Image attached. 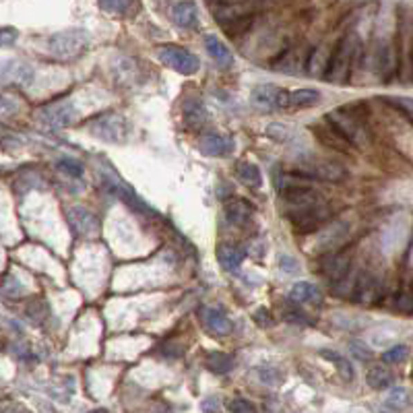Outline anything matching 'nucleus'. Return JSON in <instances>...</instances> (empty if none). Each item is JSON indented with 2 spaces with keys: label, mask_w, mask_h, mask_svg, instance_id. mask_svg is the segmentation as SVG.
Here are the masks:
<instances>
[{
  "label": "nucleus",
  "mask_w": 413,
  "mask_h": 413,
  "mask_svg": "<svg viewBox=\"0 0 413 413\" xmlns=\"http://www.w3.org/2000/svg\"><path fill=\"white\" fill-rule=\"evenodd\" d=\"M410 403H412V397H410L407 389H401V387L393 389L389 393V397L385 399V407H389V410H405Z\"/></svg>",
  "instance_id": "30"
},
{
  "label": "nucleus",
  "mask_w": 413,
  "mask_h": 413,
  "mask_svg": "<svg viewBox=\"0 0 413 413\" xmlns=\"http://www.w3.org/2000/svg\"><path fill=\"white\" fill-rule=\"evenodd\" d=\"M320 102V93L316 89H295L285 91V104L283 110H306Z\"/></svg>",
  "instance_id": "19"
},
{
  "label": "nucleus",
  "mask_w": 413,
  "mask_h": 413,
  "mask_svg": "<svg viewBox=\"0 0 413 413\" xmlns=\"http://www.w3.org/2000/svg\"><path fill=\"white\" fill-rule=\"evenodd\" d=\"M199 318L203 322V327L217 337L230 335L234 331V322L230 320V316H226V312H221L219 308L213 306H201L199 310Z\"/></svg>",
  "instance_id": "12"
},
{
  "label": "nucleus",
  "mask_w": 413,
  "mask_h": 413,
  "mask_svg": "<svg viewBox=\"0 0 413 413\" xmlns=\"http://www.w3.org/2000/svg\"><path fill=\"white\" fill-rule=\"evenodd\" d=\"M228 410L230 412H257V407L248 401V399H234V401H230V405H228Z\"/></svg>",
  "instance_id": "37"
},
{
  "label": "nucleus",
  "mask_w": 413,
  "mask_h": 413,
  "mask_svg": "<svg viewBox=\"0 0 413 413\" xmlns=\"http://www.w3.org/2000/svg\"><path fill=\"white\" fill-rule=\"evenodd\" d=\"M91 135L100 140H106V143H114V145H120V143H127V138L131 135V127L127 122L125 116L120 114H106V116H100L91 122Z\"/></svg>",
  "instance_id": "4"
},
{
  "label": "nucleus",
  "mask_w": 413,
  "mask_h": 413,
  "mask_svg": "<svg viewBox=\"0 0 413 413\" xmlns=\"http://www.w3.org/2000/svg\"><path fill=\"white\" fill-rule=\"evenodd\" d=\"M279 267H281V271H285V273H297L300 263H297L295 259H291V257H281V259H279Z\"/></svg>",
  "instance_id": "38"
},
{
  "label": "nucleus",
  "mask_w": 413,
  "mask_h": 413,
  "mask_svg": "<svg viewBox=\"0 0 413 413\" xmlns=\"http://www.w3.org/2000/svg\"><path fill=\"white\" fill-rule=\"evenodd\" d=\"M98 4L102 10L110 15H118V17H133L140 8L138 0H98Z\"/></svg>",
  "instance_id": "24"
},
{
  "label": "nucleus",
  "mask_w": 413,
  "mask_h": 413,
  "mask_svg": "<svg viewBox=\"0 0 413 413\" xmlns=\"http://www.w3.org/2000/svg\"><path fill=\"white\" fill-rule=\"evenodd\" d=\"M349 267H351V259L339 255V257H333V259L327 263L324 273H327V277H329L333 283H341V281H345V277L349 275Z\"/></svg>",
  "instance_id": "25"
},
{
  "label": "nucleus",
  "mask_w": 413,
  "mask_h": 413,
  "mask_svg": "<svg viewBox=\"0 0 413 413\" xmlns=\"http://www.w3.org/2000/svg\"><path fill=\"white\" fill-rule=\"evenodd\" d=\"M199 149L207 157H228L236 149V140L230 135H205L199 138Z\"/></svg>",
  "instance_id": "13"
},
{
  "label": "nucleus",
  "mask_w": 413,
  "mask_h": 413,
  "mask_svg": "<svg viewBox=\"0 0 413 413\" xmlns=\"http://www.w3.org/2000/svg\"><path fill=\"white\" fill-rule=\"evenodd\" d=\"M87 46H89V35L81 29H66L54 33L46 44L48 54L58 60H75L87 50Z\"/></svg>",
  "instance_id": "2"
},
{
  "label": "nucleus",
  "mask_w": 413,
  "mask_h": 413,
  "mask_svg": "<svg viewBox=\"0 0 413 413\" xmlns=\"http://www.w3.org/2000/svg\"><path fill=\"white\" fill-rule=\"evenodd\" d=\"M393 308L401 314H413V291L407 289V291H401L397 297H395V304Z\"/></svg>",
  "instance_id": "33"
},
{
  "label": "nucleus",
  "mask_w": 413,
  "mask_h": 413,
  "mask_svg": "<svg viewBox=\"0 0 413 413\" xmlns=\"http://www.w3.org/2000/svg\"><path fill=\"white\" fill-rule=\"evenodd\" d=\"M169 15H172V21H174L178 27H182V29H192V27L199 25V12H196L194 2H190V0H180V2H176V4L172 6Z\"/></svg>",
  "instance_id": "18"
},
{
  "label": "nucleus",
  "mask_w": 413,
  "mask_h": 413,
  "mask_svg": "<svg viewBox=\"0 0 413 413\" xmlns=\"http://www.w3.org/2000/svg\"><path fill=\"white\" fill-rule=\"evenodd\" d=\"M366 383L374 391H385V389H389L395 383V376L385 366H374V368H370V372L366 376Z\"/></svg>",
  "instance_id": "26"
},
{
  "label": "nucleus",
  "mask_w": 413,
  "mask_h": 413,
  "mask_svg": "<svg viewBox=\"0 0 413 413\" xmlns=\"http://www.w3.org/2000/svg\"><path fill=\"white\" fill-rule=\"evenodd\" d=\"M25 293V287L17 281V279H4V283H2V295L4 297H8V300H17L19 295H23Z\"/></svg>",
  "instance_id": "36"
},
{
  "label": "nucleus",
  "mask_w": 413,
  "mask_h": 413,
  "mask_svg": "<svg viewBox=\"0 0 413 413\" xmlns=\"http://www.w3.org/2000/svg\"><path fill=\"white\" fill-rule=\"evenodd\" d=\"M182 118H184V125L192 131H201L205 125H207V108L203 104V100H184L182 104Z\"/></svg>",
  "instance_id": "16"
},
{
  "label": "nucleus",
  "mask_w": 413,
  "mask_h": 413,
  "mask_svg": "<svg viewBox=\"0 0 413 413\" xmlns=\"http://www.w3.org/2000/svg\"><path fill=\"white\" fill-rule=\"evenodd\" d=\"M246 250L234 244H219L217 246V261L226 271H238V267L244 263Z\"/></svg>",
  "instance_id": "22"
},
{
  "label": "nucleus",
  "mask_w": 413,
  "mask_h": 413,
  "mask_svg": "<svg viewBox=\"0 0 413 413\" xmlns=\"http://www.w3.org/2000/svg\"><path fill=\"white\" fill-rule=\"evenodd\" d=\"M378 293H380V281L372 273L364 271L354 283L351 300L356 304H368L370 300H378Z\"/></svg>",
  "instance_id": "14"
},
{
  "label": "nucleus",
  "mask_w": 413,
  "mask_h": 413,
  "mask_svg": "<svg viewBox=\"0 0 413 413\" xmlns=\"http://www.w3.org/2000/svg\"><path fill=\"white\" fill-rule=\"evenodd\" d=\"M77 112L71 102H52L37 110V120L50 129H66L75 122Z\"/></svg>",
  "instance_id": "8"
},
{
  "label": "nucleus",
  "mask_w": 413,
  "mask_h": 413,
  "mask_svg": "<svg viewBox=\"0 0 413 413\" xmlns=\"http://www.w3.org/2000/svg\"><path fill=\"white\" fill-rule=\"evenodd\" d=\"M217 412L219 410V405H217V399H209V401H205L203 403V412Z\"/></svg>",
  "instance_id": "41"
},
{
  "label": "nucleus",
  "mask_w": 413,
  "mask_h": 413,
  "mask_svg": "<svg viewBox=\"0 0 413 413\" xmlns=\"http://www.w3.org/2000/svg\"><path fill=\"white\" fill-rule=\"evenodd\" d=\"M236 174H238L240 182H242V184H246V186L259 188V186L263 184L261 169H259L255 163H250V161H240V163H238V169H236Z\"/></svg>",
  "instance_id": "27"
},
{
  "label": "nucleus",
  "mask_w": 413,
  "mask_h": 413,
  "mask_svg": "<svg viewBox=\"0 0 413 413\" xmlns=\"http://www.w3.org/2000/svg\"><path fill=\"white\" fill-rule=\"evenodd\" d=\"M250 104L265 114H271L277 110H283L285 104V89L277 87L273 83H265V85H257L250 93Z\"/></svg>",
  "instance_id": "9"
},
{
  "label": "nucleus",
  "mask_w": 413,
  "mask_h": 413,
  "mask_svg": "<svg viewBox=\"0 0 413 413\" xmlns=\"http://www.w3.org/2000/svg\"><path fill=\"white\" fill-rule=\"evenodd\" d=\"M395 64H397V54H395V46L391 42H383L376 48V71L380 75L383 81H391V77L395 75Z\"/></svg>",
  "instance_id": "17"
},
{
  "label": "nucleus",
  "mask_w": 413,
  "mask_h": 413,
  "mask_svg": "<svg viewBox=\"0 0 413 413\" xmlns=\"http://www.w3.org/2000/svg\"><path fill=\"white\" fill-rule=\"evenodd\" d=\"M293 172L306 180H320V182H341L345 178L343 165L333 163V161H320V159L297 163Z\"/></svg>",
  "instance_id": "7"
},
{
  "label": "nucleus",
  "mask_w": 413,
  "mask_h": 413,
  "mask_svg": "<svg viewBox=\"0 0 413 413\" xmlns=\"http://www.w3.org/2000/svg\"><path fill=\"white\" fill-rule=\"evenodd\" d=\"M318 354H320V358H324V360L333 362V364L337 366V370H339L347 380H351V378H354V368H351V364H349L341 354H337V351H327V349H320Z\"/></svg>",
  "instance_id": "29"
},
{
  "label": "nucleus",
  "mask_w": 413,
  "mask_h": 413,
  "mask_svg": "<svg viewBox=\"0 0 413 413\" xmlns=\"http://www.w3.org/2000/svg\"><path fill=\"white\" fill-rule=\"evenodd\" d=\"M66 221L79 238H95L100 234V221L95 213H91L85 207L66 209Z\"/></svg>",
  "instance_id": "10"
},
{
  "label": "nucleus",
  "mask_w": 413,
  "mask_h": 413,
  "mask_svg": "<svg viewBox=\"0 0 413 413\" xmlns=\"http://www.w3.org/2000/svg\"><path fill=\"white\" fill-rule=\"evenodd\" d=\"M291 219V228L293 232L302 234V236H308V234H314L322 228L324 221H329V207L324 205V201L316 203V205H310V207H304L291 215H287Z\"/></svg>",
  "instance_id": "5"
},
{
  "label": "nucleus",
  "mask_w": 413,
  "mask_h": 413,
  "mask_svg": "<svg viewBox=\"0 0 413 413\" xmlns=\"http://www.w3.org/2000/svg\"><path fill=\"white\" fill-rule=\"evenodd\" d=\"M56 167H58L62 174H68V176H73V178L83 176V165H81L77 159H73V157H62V159H58V161H56Z\"/></svg>",
  "instance_id": "32"
},
{
  "label": "nucleus",
  "mask_w": 413,
  "mask_h": 413,
  "mask_svg": "<svg viewBox=\"0 0 413 413\" xmlns=\"http://www.w3.org/2000/svg\"><path fill=\"white\" fill-rule=\"evenodd\" d=\"M15 39H17V29L4 27V29H2V46H8V44H12Z\"/></svg>",
  "instance_id": "40"
},
{
  "label": "nucleus",
  "mask_w": 413,
  "mask_h": 413,
  "mask_svg": "<svg viewBox=\"0 0 413 413\" xmlns=\"http://www.w3.org/2000/svg\"><path fill=\"white\" fill-rule=\"evenodd\" d=\"M407 356H410V347H407V345H393V347H389L380 358H383V362H387V364H401V362L407 360Z\"/></svg>",
  "instance_id": "31"
},
{
  "label": "nucleus",
  "mask_w": 413,
  "mask_h": 413,
  "mask_svg": "<svg viewBox=\"0 0 413 413\" xmlns=\"http://www.w3.org/2000/svg\"><path fill=\"white\" fill-rule=\"evenodd\" d=\"M349 351H351L360 362H368V360L374 358V351H372L364 341H358V339L349 341Z\"/></svg>",
  "instance_id": "34"
},
{
  "label": "nucleus",
  "mask_w": 413,
  "mask_h": 413,
  "mask_svg": "<svg viewBox=\"0 0 413 413\" xmlns=\"http://www.w3.org/2000/svg\"><path fill=\"white\" fill-rule=\"evenodd\" d=\"M157 58L165 66H169L172 71H176L180 75H194L199 71V66H201L199 58L192 52H188L186 48L174 46V44L157 48Z\"/></svg>",
  "instance_id": "6"
},
{
  "label": "nucleus",
  "mask_w": 413,
  "mask_h": 413,
  "mask_svg": "<svg viewBox=\"0 0 413 413\" xmlns=\"http://www.w3.org/2000/svg\"><path fill=\"white\" fill-rule=\"evenodd\" d=\"M358 52H360V37L356 33L345 35L335 46V50L331 52V58L327 60L324 79L331 81V83H337V85L345 83L349 73H351V66H354Z\"/></svg>",
  "instance_id": "1"
},
{
  "label": "nucleus",
  "mask_w": 413,
  "mask_h": 413,
  "mask_svg": "<svg viewBox=\"0 0 413 413\" xmlns=\"http://www.w3.org/2000/svg\"><path fill=\"white\" fill-rule=\"evenodd\" d=\"M327 120L347 138L354 147H366L368 140H370V135L364 127V122L358 118V116H351L349 110L345 108H339L331 114H327Z\"/></svg>",
  "instance_id": "3"
},
{
  "label": "nucleus",
  "mask_w": 413,
  "mask_h": 413,
  "mask_svg": "<svg viewBox=\"0 0 413 413\" xmlns=\"http://www.w3.org/2000/svg\"><path fill=\"white\" fill-rule=\"evenodd\" d=\"M255 320H257L259 324H263V327H271V324H273V320L269 318V310H265V308L257 310V314H255Z\"/></svg>",
  "instance_id": "39"
},
{
  "label": "nucleus",
  "mask_w": 413,
  "mask_h": 413,
  "mask_svg": "<svg viewBox=\"0 0 413 413\" xmlns=\"http://www.w3.org/2000/svg\"><path fill=\"white\" fill-rule=\"evenodd\" d=\"M253 213H255V209L250 207V203H246L242 199L230 201L226 205V219L234 226H240V228H244L253 219Z\"/></svg>",
  "instance_id": "23"
},
{
  "label": "nucleus",
  "mask_w": 413,
  "mask_h": 413,
  "mask_svg": "<svg viewBox=\"0 0 413 413\" xmlns=\"http://www.w3.org/2000/svg\"><path fill=\"white\" fill-rule=\"evenodd\" d=\"M205 366L215 372V374H228L232 368H234V358L228 356V354H219V351H213L207 356L205 360Z\"/></svg>",
  "instance_id": "28"
},
{
  "label": "nucleus",
  "mask_w": 413,
  "mask_h": 413,
  "mask_svg": "<svg viewBox=\"0 0 413 413\" xmlns=\"http://www.w3.org/2000/svg\"><path fill=\"white\" fill-rule=\"evenodd\" d=\"M289 300L293 304H314V306H320L322 304V293H320V289L314 283L297 281L289 289Z\"/></svg>",
  "instance_id": "20"
},
{
  "label": "nucleus",
  "mask_w": 413,
  "mask_h": 413,
  "mask_svg": "<svg viewBox=\"0 0 413 413\" xmlns=\"http://www.w3.org/2000/svg\"><path fill=\"white\" fill-rule=\"evenodd\" d=\"M2 81L25 87L33 81V71L23 60H6L2 64Z\"/></svg>",
  "instance_id": "15"
},
{
  "label": "nucleus",
  "mask_w": 413,
  "mask_h": 413,
  "mask_svg": "<svg viewBox=\"0 0 413 413\" xmlns=\"http://www.w3.org/2000/svg\"><path fill=\"white\" fill-rule=\"evenodd\" d=\"M100 180H102V186H104V190L106 192H110L112 196H116V199H120V201H125L127 205H133V207H143L140 205V201H138V196L133 192V188L116 174V172H112V169H102L100 172Z\"/></svg>",
  "instance_id": "11"
},
{
  "label": "nucleus",
  "mask_w": 413,
  "mask_h": 413,
  "mask_svg": "<svg viewBox=\"0 0 413 413\" xmlns=\"http://www.w3.org/2000/svg\"><path fill=\"white\" fill-rule=\"evenodd\" d=\"M265 135L271 138V140H275V143H285V140H289V137H291V131L285 125L273 122V125L267 127Z\"/></svg>",
  "instance_id": "35"
},
{
  "label": "nucleus",
  "mask_w": 413,
  "mask_h": 413,
  "mask_svg": "<svg viewBox=\"0 0 413 413\" xmlns=\"http://www.w3.org/2000/svg\"><path fill=\"white\" fill-rule=\"evenodd\" d=\"M205 50L213 58V62H217L221 68H228V66L234 64V56H232L230 48L217 35H207L205 37Z\"/></svg>",
  "instance_id": "21"
}]
</instances>
